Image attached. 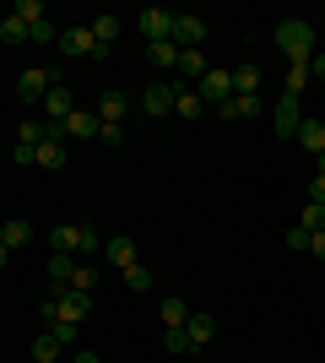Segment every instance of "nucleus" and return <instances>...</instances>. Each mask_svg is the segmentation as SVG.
Here are the masks:
<instances>
[{
	"label": "nucleus",
	"mask_w": 325,
	"mask_h": 363,
	"mask_svg": "<svg viewBox=\"0 0 325 363\" xmlns=\"http://www.w3.org/2000/svg\"><path fill=\"white\" fill-rule=\"evenodd\" d=\"M277 49L287 55V65H309L314 49H320V33H314L304 16H282L277 22Z\"/></svg>",
	"instance_id": "obj_1"
},
{
	"label": "nucleus",
	"mask_w": 325,
	"mask_h": 363,
	"mask_svg": "<svg viewBox=\"0 0 325 363\" xmlns=\"http://www.w3.org/2000/svg\"><path fill=\"white\" fill-rule=\"evenodd\" d=\"M93 250H103V233L93 223H60L49 233V255H93Z\"/></svg>",
	"instance_id": "obj_2"
},
{
	"label": "nucleus",
	"mask_w": 325,
	"mask_h": 363,
	"mask_svg": "<svg viewBox=\"0 0 325 363\" xmlns=\"http://www.w3.org/2000/svg\"><path fill=\"white\" fill-rule=\"evenodd\" d=\"M55 82H65L60 65H44V71H22V76H16V92H22L28 104H44V92L55 87Z\"/></svg>",
	"instance_id": "obj_3"
},
{
	"label": "nucleus",
	"mask_w": 325,
	"mask_h": 363,
	"mask_svg": "<svg viewBox=\"0 0 325 363\" xmlns=\"http://www.w3.org/2000/svg\"><path fill=\"white\" fill-rule=\"evenodd\" d=\"M298 125H304V98L282 92V98H277V114H271V130H277L282 141H293V136H298Z\"/></svg>",
	"instance_id": "obj_4"
},
{
	"label": "nucleus",
	"mask_w": 325,
	"mask_h": 363,
	"mask_svg": "<svg viewBox=\"0 0 325 363\" xmlns=\"http://www.w3.org/2000/svg\"><path fill=\"white\" fill-rule=\"evenodd\" d=\"M136 28L147 44H163V38H173V11H163V6H147V11L136 16Z\"/></svg>",
	"instance_id": "obj_5"
},
{
	"label": "nucleus",
	"mask_w": 325,
	"mask_h": 363,
	"mask_svg": "<svg viewBox=\"0 0 325 363\" xmlns=\"http://www.w3.org/2000/svg\"><path fill=\"white\" fill-rule=\"evenodd\" d=\"M195 92H201L206 104H217V108H222V104L233 98V71H212V65H206V76L195 82Z\"/></svg>",
	"instance_id": "obj_6"
},
{
	"label": "nucleus",
	"mask_w": 325,
	"mask_h": 363,
	"mask_svg": "<svg viewBox=\"0 0 325 363\" xmlns=\"http://www.w3.org/2000/svg\"><path fill=\"white\" fill-rule=\"evenodd\" d=\"M49 298L60 303V320H76V325H81V320L93 315V293H76V288H55Z\"/></svg>",
	"instance_id": "obj_7"
},
{
	"label": "nucleus",
	"mask_w": 325,
	"mask_h": 363,
	"mask_svg": "<svg viewBox=\"0 0 325 363\" xmlns=\"http://www.w3.org/2000/svg\"><path fill=\"white\" fill-rule=\"evenodd\" d=\"M71 114H76V98H71V87H65V82H55V87L44 92V120L60 125V120H71Z\"/></svg>",
	"instance_id": "obj_8"
},
{
	"label": "nucleus",
	"mask_w": 325,
	"mask_h": 363,
	"mask_svg": "<svg viewBox=\"0 0 325 363\" xmlns=\"http://www.w3.org/2000/svg\"><path fill=\"white\" fill-rule=\"evenodd\" d=\"M173 98H179V87H173V82H152V87L141 92V108H147L152 120H163V114H173Z\"/></svg>",
	"instance_id": "obj_9"
},
{
	"label": "nucleus",
	"mask_w": 325,
	"mask_h": 363,
	"mask_svg": "<svg viewBox=\"0 0 325 363\" xmlns=\"http://www.w3.org/2000/svg\"><path fill=\"white\" fill-rule=\"evenodd\" d=\"M60 55H71V60H87V55H93V60H98L93 28H65V33H60Z\"/></svg>",
	"instance_id": "obj_10"
},
{
	"label": "nucleus",
	"mask_w": 325,
	"mask_h": 363,
	"mask_svg": "<svg viewBox=\"0 0 325 363\" xmlns=\"http://www.w3.org/2000/svg\"><path fill=\"white\" fill-rule=\"evenodd\" d=\"M173 44L179 49H201L206 44V16H179L173 11Z\"/></svg>",
	"instance_id": "obj_11"
},
{
	"label": "nucleus",
	"mask_w": 325,
	"mask_h": 363,
	"mask_svg": "<svg viewBox=\"0 0 325 363\" xmlns=\"http://www.w3.org/2000/svg\"><path fill=\"white\" fill-rule=\"evenodd\" d=\"M98 130H103V120H98V114H87V108H76L71 120H60V136H65V141H93Z\"/></svg>",
	"instance_id": "obj_12"
},
{
	"label": "nucleus",
	"mask_w": 325,
	"mask_h": 363,
	"mask_svg": "<svg viewBox=\"0 0 325 363\" xmlns=\"http://www.w3.org/2000/svg\"><path fill=\"white\" fill-rule=\"evenodd\" d=\"M103 255H108V266H114V272H125V266H136V239H125V233H120V239H103Z\"/></svg>",
	"instance_id": "obj_13"
},
{
	"label": "nucleus",
	"mask_w": 325,
	"mask_h": 363,
	"mask_svg": "<svg viewBox=\"0 0 325 363\" xmlns=\"http://www.w3.org/2000/svg\"><path fill=\"white\" fill-rule=\"evenodd\" d=\"M87 28H93V38H98V60H108V49L120 38V16H93Z\"/></svg>",
	"instance_id": "obj_14"
},
{
	"label": "nucleus",
	"mask_w": 325,
	"mask_h": 363,
	"mask_svg": "<svg viewBox=\"0 0 325 363\" xmlns=\"http://www.w3.org/2000/svg\"><path fill=\"white\" fill-rule=\"evenodd\" d=\"M185 336H190V352H201L206 342L217 336V320H212V315H190V320H185Z\"/></svg>",
	"instance_id": "obj_15"
},
{
	"label": "nucleus",
	"mask_w": 325,
	"mask_h": 363,
	"mask_svg": "<svg viewBox=\"0 0 325 363\" xmlns=\"http://www.w3.org/2000/svg\"><path fill=\"white\" fill-rule=\"evenodd\" d=\"M261 92H249V98H239V92H233L228 104H222V120H255V114H261Z\"/></svg>",
	"instance_id": "obj_16"
},
{
	"label": "nucleus",
	"mask_w": 325,
	"mask_h": 363,
	"mask_svg": "<svg viewBox=\"0 0 325 363\" xmlns=\"http://www.w3.org/2000/svg\"><path fill=\"white\" fill-rule=\"evenodd\" d=\"M173 87H179V82H173ZM173 114H179V120H201L206 114V98L195 87H179V98H173Z\"/></svg>",
	"instance_id": "obj_17"
},
{
	"label": "nucleus",
	"mask_w": 325,
	"mask_h": 363,
	"mask_svg": "<svg viewBox=\"0 0 325 363\" xmlns=\"http://www.w3.org/2000/svg\"><path fill=\"white\" fill-rule=\"evenodd\" d=\"M49 136H60V125H49V120H22V130H16L22 147H44Z\"/></svg>",
	"instance_id": "obj_18"
},
{
	"label": "nucleus",
	"mask_w": 325,
	"mask_h": 363,
	"mask_svg": "<svg viewBox=\"0 0 325 363\" xmlns=\"http://www.w3.org/2000/svg\"><path fill=\"white\" fill-rule=\"evenodd\" d=\"M125 108H130V104H125V92H103L93 114H98L103 125H125Z\"/></svg>",
	"instance_id": "obj_19"
},
{
	"label": "nucleus",
	"mask_w": 325,
	"mask_h": 363,
	"mask_svg": "<svg viewBox=\"0 0 325 363\" xmlns=\"http://www.w3.org/2000/svg\"><path fill=\"white\" fill-rule=\"evenodd\" d=\"M65 147H71L65 136H49L44 147H38V168H49V174H60V168H65Z\"/></svg>",
	"instance_id": "obj_20"
},
{
	"label": "nucleus",
	"mask_w": 325,
	"mask_h": 363,
	"mask_svg": "<svg viewBox=\"0 0 325 363\" xmlns=\"http://www.w3.org/2000/svg\"><path fill=\"white\" fill-rule=\"evenodd\" d=\"M185 320H190V303L179 298V293H169V298H163V331H179Z\"/></svg>",
	"instance_id": "obj_21"
},
{
	"label": "nucleus",
	"mask_w": 325,
	"mask_h": 363,
	"mask_svg": "<svg viewBox=\"0 0 325 363\" xmlns=\"http://www.w3.org/2000/svg\"><path fill=\"white\" fill-rule=\"evenodd\" d=\"M147 60L163 65V71H179V44H173V38H163V44H147Z\"/></svg>",
	"instance_id": "obj_22"
},
{
	"label": "nucleus",
	"mask_w": 325,
	"mask_h": 363,
	"mask_svg": "<svg viewBox=\"0 0 325 363\" xmlns=\"http://www.w3.org/2000/svg\"><path fill=\"white\" fill-rule=\"evenodd\" d=\"M298 147L320 157V152H325V125L320 120H304V125H298Z\"/></svg>",
	"instance_id": "obj_23"
},
{
	"label": "nucleus",
	"mask_w": 325,
	"mask_h": 363,
	"mask_svg": "<svg viewBox=\"0 0 325 363\" xmlns=\"http://www.w3.org/2000/svg\"><path fill=\"white\" fill-rule=\"evenodd\" d=\"M71 277H76V255H49V282L55 288H71Z\"/></svg>",
	"instance_id": "obj_24"
},
{
	"label": "nucleus",
	"mask_w": 325,
	"mask_h": 363,
	"mask_svg": "<svg viewBox=\"0 0 325 363\" xmlns=\"http://www.w3.org/2000/svg\"><path fill=\"white\" fill-rule=\"evenodd\" d=\"M28 239H33V228L22 223V217H11V223H0V244H6V250H22Z\"/></svg>",
	"instance_id": "obj_25"
},
{
	"label": "nucleus",
	"mask_w": 325,
	"mask_h": 363,
	"mask_svg": "<svg viewBox=\"0 0 325 363\" xmlns=\"http://www.w3.org/2000/svg\"><path fill=\"white\" fill-rule=\"evenodd\" d=\"M125 288H130V293H147V288H152V266H147V260H136V266H125Z\"/></svg>",
	"instance_id": "obj_26"
},
{
	"label": "nucleus",
	"mask_w": 325,
	"mask_h": 363,
	"mask_svg": "<svg viewBox=\"0 0 325 363\" xmlns=\"http://www.w3.org/2000/svg\"><path fill=\"white\" fill-rule=\"evenodd\" d=\"M233 92H239V98L261 92V65H239V71H233Z\"/></svg>",
	"instance_id": "obj_27"
},
{
	"label": "nucleus",
	"mask_w": 325,
	"mask_h": 363,
	"mask_svg": "<svg viewBox=\"0 0 325 363\" xmlns=\"http://www.w3.org/2000/svg\"><path fill=\"white\" fill-rule=\"evenodd\" d=\"M0 44H28V22L22 16H0Z\"/></svg>",
	"instance_id": "obj_28"
},
{
	"label": "nucleus",
	"mask_w": 325,
	"mask_h": 363,
	"mask_svg": "<svg viewBox=\"0 0 325 363\" xmlns=\"http://www.w3.org/2000/svg\"><path fill=\"white\" fill-rule=\"evenodd\" d=\"M33 358H38V363H55V358H60V342H55L49 331H38V336H33Z\"/></svg>",
	"instance_id": "obj_29"
},
{
	"label": "nucleus",
	"mask_w": 325,
	"mask_h": 363,
	"mask_svg": "<svg viewBox=\"0 0 325 363\" xmlns=\"http://www.w3.org/2000/svg\"><path fill=\"white\" fill-rule=\"evenodd\" d=\"M298 228H309V233H320V228H325V206H320V201H304V212H298Z\"/></svg>",
	"instance_id": "obj_30"
},
{
	"label": "nucleus",
	"mask_w": 325,
	"mask_h": 363,
	"mask_svg": "<svg viewBox=\"0 0 325 363\" xmlns=\"http://www.w3.org/2000/svg\"><path fill=\"white\" fill-rule=\"evenodd\" d=\"M44 331H49V336H55V342L65 347V342H76V320H49Z\"/></svg>",
	"instance_id": "obj_31"
},
{
	"label": "nucleus",
	"mask_w": 325,
	"mask_h": 363,
	"mask_svg": "<svg viewBox=\"0 0 325 363\" xmlns=\"http://www.w3.org/2000/svg\"><path fill=\"white\" fill-rule=\"evenodd\" d=\"M11 16H22V22L33 28V22H44V6H38V0H16V6H11Z\"/></svg>",
	"instance_id": "obj_32"
},
{
	"label": "nucleus",
	"mask_w": 325,
	"mask_h": 363,
	"mask_svg": "<svg viewBox=\"0 0 325 363\" xmlns=\"http://www.w3.org/2000/svg\"><path fill=\"white\" fill-rule=\"evenodd\" d=\"M93 282H98V272L76 260V277H71V288H76V293H93Z\"/></svg>",
	"instance_id": "obj_33"
},
{
	"label": "nucleus",
	"mask_w": 325,
	"mask_h": 363,
	"mask_svg": "<svg viewBox=\"0 0 325 363\" xmlns=\"http://www.w3.org/2000/svg\"><path fill=\"white\" fill-rule=\"evenodd\" d=\"M304 82H309V65H287V92H293V98L304 92Z\"/></svg>",
	"instance_id": "obj_34"
},
{
	"label": "nucleus",
	"mask_w": 325,
	"mask_h": 363,
	"mask_svg": "<svg viewBox=\"0 0 325 363\" xmlns=\"http://www.w3.org/2000/svg\"><path fill=\"white\" fill-rule=\"evenodd\" d=\"M163 347H169V352H190V336H185V325H179V331H163Z\"/></svg>",
	"instance_id": "obj_35"
},
{
	"label": "nucleus",
	"mask_w": 325,
	"mask_h": 363,
	"mask_svg": "<svg viewBox=\"0 0 325 363\" xmlns=\"http://www.w3.org/2000/svg\"><path fill=\"white\" fill-rule=\"evenodd\" d=\"M287 250H293V255H298V250H309V228H293V233H287Z\"/></svg>",
	"instance_id": "obj_36"
},
{
	"label": "nucleus",
	"mask_w": 325,
	"mask_h": 363,
	"mask_svg": "<svg viewBox=\"0 0 325 363\" xmlns=\"http://www.w3.org/2000/svg\"><path fill=\"white\" fill-rule=\"evenodd\" d=\"M309 76H314V82H325V44L314 49V60H309Z\"/></svg>",
	"instance_id": "obj_37"
},
{
	"label": "nucleus",
	"mask_w": 325,
	"mask_h": 363,
	"mask_svg": "<svg viewBox=\"0 0 325 363\" xmlns=\"http://www.w3.org/2000/svg\"><path fill=\"white\" fill-rule=\"evenodd\" d=\"M309 255L325 260V228H320V233H309Z\"/></svg>",
	"instance_id": "obj_38"
},
{
	"label": "nucleus",
	"mask_w": 325,
	"mask_h": 363,
	"mask_svg": "<svg viewBox=\"0 0 325 363\" xmlns=\"http://www.w3.org/2000/svg\"><path fill=\"white\" fill-rule=\"evenodd\" d=\"M309 201H320V206H325V174H314V179H309Z\"/></svg>",
	"instance_id": "obj_39"
},
{
	"label": "nucleus",
	"mask_w": 325,
	"mask_h": 363,
	"mask_svg": "<svg viewBox=\"0 0 325 363\" xmlns=\"http://www.w3.org/2000/svg\"><path fill=\"white\" fill-rule=\"evenodd\" d=\"M71 363H103V358H98V352H87V347H81V352H76V358H71Z\"/></svg>",
	"instance_id": "obj_40"
},
{
	"label": "nucleus",
	"mask_w": 325,
	"mask_h": 363,
	"mask_svg": "<svg viewBox=\"0 0 325 363\" xmlns=\"http://www.w3.org/2000/svg\"><path fill=\"white\" fill-rule=\"evenodd\" d=\"M6 266H11V250H6V244H0V272H6Z\"/></svg>",
	"instance_id": "obj_41"
},
{
	"label": "nucleus",
	"mask_w": 325,
	"mask_h": 363,
	"mask_svg": "<svg viewBox=\"0 0 325 363\" xmlns=\"http://www.w3.org/2000/svg\"><path fill=\"white\" fill-rule=\"evenodd\" d=\"M320 174H325V152H320Z\"/></svg>",
	"instance_id": "obj_42"
}]
</instances>
